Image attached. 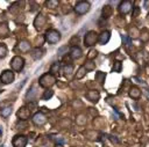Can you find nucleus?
<instances>
[{"label":"nucleus","mask_w":149,"mask_h":147,"mask_svg":"<svg viewBox=\"0 0 149 147\" xmlns=\"http://www.w3.org/2000/svg\"><path fill=\"white\" fill-rule=\"evenodd\" d=\"M58 1L57 0H48L47 2H45V6H47V8H50V9H54V8H56L57 6H58Z\"/></svg>","instance_id":"c756f323"},{"label":"nucleus","mask_w":149,"mask_h":147,"mask_svg":"<svg viewBox=\"0 0 149 147\" xmlns=\"http://www.w3.org/2000/svg\"><path fill=\"white\" fill-rule=\"evenodd\" d=\"M97 56H98V51H97L95 49H92V50H90V52H88V54H87V59H88V60H92V59H94Z\"/></svg>","instance_id":"c9c22d12"},{"label":"nucleus","mask_w":149,"mask_h":147,"mask_svg":"<svg viewBox=\"0 0 149 147\" xmlns=\"http://www.w3.org/2000/svg\"><path fill=\"white\" fill-rule=\"evenodd\" d=\"M16 49H17L20 52H23V53H24V52H28V51L30 50V43H29L27 39H22V41L19 42Z\"/></svg>","instance_id":"2eb2a0df"},{"label":"nucleus","mask_w":149,"mask_h":147,"mask_svg":"<svg viewBox=\"0 0 149 147\" xmlns=\"http://www.w3.org/2000/svg\"><path fill=\"white\" fill-rule=\"evenodd\" d=\"M85 123H86V117L84 113H79L76 116V124L77 125L83 126V125H85Z\"/></svg>","instance_id":"b1692460"},{"label":"nucleus","mask_w":149,"mask_h":147,"mask_svg":"<svg viewBox=\"0 0 149 147\" xmlns=\"http://www.w3.org/2000/svg\"><path fill=\"white\" fill-rule=\"evenodd\" d=\"M88 112H90L92 116H97V115H98V111H97L95 109H93V108H88Z\"/></svg>","instance_id":"a19ab883"},{"label":"nucleus","mask_w":149,"mask_h":147,"mask_svg":"<svg viewBox=\"0 0 149 147\" xmlns=\"http://www.w3.org/2000/svg\"><path fill=\"white\" fill-rule=\"evenodd\" d=\"M85 135H86V138H88L90 140H93V141H98L101 138V133L98 131H87L85 133Z\"/></svg>","instance_id":"aec40b11"},{"label":"nucleus","mask_w":149,"mask_h":147,"mask_svg":"<svg viewBox=\"0 0 149 147\" xmlns=\"http://www.w3.org/2000/svg\"><path fill=\"white\" fill-rule=\"evenodd\" d=\"M38 83L43 88H50L51 86H54L56 83V78L51 73H45V74L41 75V78L38 79Z\"/></svg>","instance_id":"f03ea898"},{"label":"nucleus","mask_w":149,"mask_h":147,"mask_svg":"<svg viewBox=\"0 0 149 147\" xmlns=\"http://www.w3.org/2000/svg\"><path fill=\"white\" fill-rule=\"evenodd\" d=\"M35 88H36V86L33 84L31 88H30V90H29V91L27 93V95H26V98H27V100H28V98L31 100L33 97H35V95H36V90H35Z\"/></svg>","instance_id":"7c9ffc66"},{"label":"nucleus","mask_w":149,"mask_h":147,"mask_svg":"<svg viewBox=\"0 0 149 147\" xmlns=\"http://www.w3.org/2000/svg\"><path fill=\"white\" fill-rule=\"evenodd\" d=\"M83 66L85 67V69H86L87 72H91V71H93V69L95 68V64H94V61H92V60H87Z\"/></svg>","instance_id":"bb28decb"},{"label":"nucleus","mask_w":149,"mask_h":147,"mask_svg":"<svg viewBox=\"0 0 149 147\" xmlns=\"http://www.w3.org/2000/svg\"><path fill=\"white\" fill-rule=\"evenodd\" d=\"M97 42H98V34L94 30H90L85 34V37H84L85 46H93Z\"/></svg>","instance_id":"39448f33"},{"label":"nucleus","mask_w":149,"mask_h":147,"mask_svg":"<svg viewBox=\"0 0 149 147\" xmlns=\"http://www.w3.org/2000/svg\"><path fill=\"white\" fill-rule=\"evenodd\" d=\"M122 69V63L119 61V60H115L113 63V66H112V72H115V73H120Z\"/></svg>","instance_id":"393cba45"},{"label":"nucleus","mask_w":149,"mask_h":147,"mask_svg":"<svg viewBox=\"0 0 149 147\" xmlns=\"http://www.w3.org/2000/svg\"><path fill=\"white\" fill-rule=\"evenodd\" d=\"M86 73H87V71L85 69V67H84V66H79V68H78L77 72H76V79H77V80L83 79V78L86 75Z\"/></svg>","instance_id":"4be33fe9"},{"label":"nucleus","mask_w":149,"mask_h":147,"mask_svg":"<svg viewBox=\"0 0 149 147\" xmlns=\"http://www.w3.org/2000/svg\"><path fill=\"white\" fill-rule=\"evenodd\" d=\"M55 147H64V146H63L62 144H56V146H55Z\"/></svg>","instance_id":"79ce46f5"},{"label":"nucleus","mask_w":149,"mask_h":147,"mask_svg":"<svg viewBox=\"0 0 149 147\" xmlns=\"http://www.w3.org/2000/svg\"><path fill=\"white\" fill-rule=\"evenodd\" d=\"M69 56L71 57V59H79V58L83 56V50H81L79 46H77V45L71 46V49H70V54H69Z\"/></svg>","instance_id":"4468645a"},{"label":"nucleus","mask_w":149,"mask_h":147,"mask_svg":"<svg viewBox=\"0 0 149 147\" xmlns=\"http://www.w3.org/2000/svg\"><path fill=\"white\" fill-rule=\"evenodd\" d=\"M109 39H111V31L109 30H104L100 32V35H98V42L101 45L107 44Z\"/></svg>","instance_id":"ddd939ff"},{"label":"nucleus","mask_w":149,"mask_h":147,"mask_svg":"<svg viewBox=\"0 0 149 147\" xmlns=\"http://www.w3.org/2000/svg\"><path fill=\"white\" fill-rule=\"evenodd\" d=\"M129 37H132V38H137L139 37V35H140V30L137 29V28H132L130 30H129Z\"/></svg>","instance_id":"473e14b6"},{"label":"nucleus","mask_w":149,"mask_h":147,"mask_svg":"<svg viewBox=\"0 0 149 147\" xmlns=\"http://www.w3.org/2000/svg\"><path fill=\"white\" fill-rule=\"evenodd\" d=\"M140 13H141V8L139 6H134L133 9H132V16L133 17H136V16H139Z\"/></svg>","instance_id":"e433bc0d"},{"label":"nucleus","mask_w":149,"mask_h":147,"mask_svg":"<svg viewBox=\"0 0 149 147\" xmlns=\"http://www.w3.org/2000/svg\"><path fill=\"white\" fill-rule=\"evenodd\" d=\"M10 68L14 71V72H21L24 67V59L20 56H14L10 60Z\"/></svg>","instance_id":"7ed1b4c3"},{"label":"nucleus","mask_w":149,"mask_h":147,"mask_svg":"<svg viewBox=\"0 0 149 147\" xmlns=\"http://www.w3.org/2000/svg\"><path fill=\"white\" fill-rule=\"evenodd\" d=\"M52 96H54V90L47 89V90H44V93H43V95H42V100L47 101V100H50Z\"/></svg>","instance_id":"cd10ccee"},{"label":"nucleus","mask_w":149,"mask_h":147,"mask_svg":"<svg viewBox=\"0 0 149 147\" xmlns=\"http://www.w3.org/2000/svg\"><path fill=\"white\" fill-rule=\"evenodd\" d=\"M9 35H10V31H9V28H8L7 23L0 22V37L1 38H6Z\"/></svg>","instance_id":"a211bd4d"},{"label":"nucleus","mask_w":149,"mask_h":147,"mask_svg":"<svg viewBox=\"0 0 149 147\" xmlns=\"http://www.w3.org/2000/svg\"><path fill=\"white\" fill-rule=\"evenodd\" d=\"M61 38H62L61 32L58 30H56V29H50L44 35V39L49 44H57L61 41Z\"/></svg>","instance_id":"f257e3e1"},{"label":"nucleus","mask_w":149,"mask_h":147,"mask_svg":"<svg viewBox=\"0 0 149 147\" xmlns=\"http://www.w3.org/2000/svg\"><path fill=\"white\" fill-rule=\"evenodd\" d=\"M33 123L37 126H42L47 123V117L43 112H36L34 116H33Z\"/></svg>","instance_id":"1a4fd4ad"},{"label":"nucleus","mask_w":149,"mask_h":147,"mask_svg":"<svg viewBox=\"0 0 149 147\" xmlns=\"http://www.w3.org/2000/svg\"><path fill=\"white\" fill-rule=\"evenodd\" d=\"M44 53H45V51H44L42 47H35V49L31 51L30 56H31V58H33V59L38 60V59H41V58L44 56Z\"/></svg>","instance_id":"dca6fc26"},{"label":"nucleus","mask_w":149,"mask_h":147,"mask_svg":"<svg viewBox=\"0 0 149 147\" xmlns=\"http://www.w3.org/2000/svg\"><path fill=\"white\" fill-rule=\"evenodd\" d=\"M27 108H28V109L30 110V112H31L33 110H35V109L37 108V102H36V101H31V102H29Z\"/></svg>","instance_id":"4c0bfd02"},{"label":"nucleus","mask_w":149,"mask_h":147,"mask_svg":"<svg viewBox=\"0 0 149 147\" xmlns=\"http://www.w3.org/2000/svg\"><path fill=\"white\" fill-rule=\"evenodd\" d=\"M94 79L97 82L99 83H104L105 82V79H106V73L105 72H101V71H98L94 75Z\"/></svg>","instance_id":"412c9836"},{"label":"nucleus","mask_w":149,"mask_h":147,"mask_svg":"<svg viewBox=\"0 0 149 147\" xmlns=\"http://www.w3.org/2000/svg\"><path fill=\"white\" fill-rule=\"evenodd\" d=\"M30 110L27 108V106H22L17 111H16V117L20 119V120H27L29 117H30Z\"/></svg>","instance_id":"9b49d317"},{"label":"nucleus","mask_w":149,"mask_h":147,"mask_svg":"<svg viewBox=\"0 0 149 147\" xmlns=\"http://www.w3.org/2000/svg\"><path fill=\"white\" fill-rule=\"evenodd\" d=\"M140 35H141V41L142 42H148L149 41V31H148V29H142Z\"/></svg>","instance_id":"c85d7f7f"},{"label":"nucleus","mask_w":149,"mask_h":147,"mask_svg":"<svg viewBox=\"0 0 149 147\" xmlns=\"http://www.w3.org/2000/svg\"><path fill=\"white\" fill-rule=\"evenodd\" d=\"M51 139H54L57 144H62V145H63V142H64V139H63L62 137H59V135H52Z\"/></svg>","instance_id":"58836bf2"},{"label":"nucleus","mask_w":149,"mask_h":147,"mask_svg":"<svg viewBox=\"0 0 149 147\" xmlns=\"http://www.w3.org/2000/svg\"><path fill=\"white\" fill-rule=\"evenodd\" d=\"M85 97L90 101V102H92V103H98L99 102V100H100V94H99V91L98 90H88L86 94H85Z\"/></svg>","instance_id":"f8f14e48"},{"label":"nucleus","mask_w":149,"mask_h":147,"mask_svg":"<svg viewBox=\"0 0 149 147\" xmlns=\"http://www.w3.org/2000/svg\"><path fill=\"white\" fill-rule=\"evenodd\" d=\"M90 8H91V5H90L88 1H78V2L74 5V7H73L76 14H78V15H84V14H86V13L90 10Z\"/></svg>","instance_id":"20e7f679"},{"label":"nucleus","mask_w":149,"mask_h":147,"mask_svg":"<svg viewBox=\"0 0 149 147\" xmlns=\"http://www.w3.org/2000/svg\"><path fill=\"white\" fill-rule=\"evenodd\" d=\"M7 56V46L3 43H0V59L5 58Z\"/></svg>","instance_id":"2f4dec72"},{"label":"nucleus","mask_w":149,"mask_h":147,"mask_svg":"<svg viewBox=\"0 0 149 147\" xmlns=\"http://www.w3.org/2000/svg\"><path fill=\"white\" fill-rule=\"evenodd\" d=\"M14 81V73L10 69H5L2 71L1 75H0V82L3 84H9Z\"/></svg>","instance_id":"0eeeda50"},{"label":"nucleus","mask_w":149,"mask_h":147,"mask_svg":"<svg viewBox=\"0 0 149 147\" xmlns=\"http://www.w3.org/2000/svg\"><path fill=\"white\" fill-rule=\"evenodd\" d=\"M44 42H45V39H44V36H42V35H40V36H37V37L35 38V45H36L37 47H40Z\"/></svg>","instance_id":"72a5a7b5"},{"label":"nucleus","mask_w":149,"mask_h":147,"mask_svg":"<svg viewBox=\"0 0 149 147\" xmlns=\"http://www.w3.org/2000/svg\"><path fill=\"white\" fill-rule=\"evenodd\" d=\"M10 113H12V106H6L0 110V115L3 118H7L8 116H10Z\"/></svg>","instance_id":"a878e982"},{"label":"nucleus","mask_w":149,"mask_h":147,"mask_svg":"<svg viewBox=\"0 0 149 147\" xmlns=\"http://www.w3.org/2000/svg\"><path fill=\"white\" fill-rule=\"evenodd\" d=\"M45 16L42 14V13H40V14H37V16L35 17V20H34V27H35V29L36 30H41L44 25H45Z\"/></svg>","instance_id":"9d476101"},{"label":"nucleus","mask_w":149,"mask_h":147,"mask_svg":"<svg viewBox=\"0 0 149 147\" xmlns=\"http://www.w3.org/2000/svg\"><path fill=\"white\" fill-rule=\"evenodd\" d=\"M133 7H134V5H133L132 1H128V0L121 1L119 3V12H120L121 15H126V14H128L133 9Z\"/></svg>","instance_id":"6e6552de"},{"label":"nucleus","mask_w":149,"mask_h":147,"mask_svg":"<svg viewBox=\"0 0 149 147\" xmlns=\"http://www.w3.org/2000/svg\"><path fill=\"white\" fill-rule=\"evenodd\" d=\"M129 96L134 100H139L141 97V89L136 86H132L129 88Z\"/></svg>","instance_id":"f3484780"},{"label":"nucleus","mask_w":149,"mask_h":147,"mask_svg":"<svg viewBox=\"0 0 149 147\" xmlns=\"http://www.w3.org/2000/svg\"><path fill=\"white\" fill-rule=\"evenodd\" d=\"M28 142V138L23 134H16L12 139V145L13 147H26Z\"/></svg>","instance_id":"423d86ee"},{"label":"nucleus","mask_w":149,"mask_h":147,"mask_svg":"<svg viewBox=\"0 0 149 147\" xmlns=\"http://www.w3.org/2000/svg\"><path fill=\"white\" fill-rule=\"evenodd\" d=\"M113 15V7L108 6V5H105L101 9V17L102 19H108Z\"/></svg>","instance_id":"6ab92c4d"},{"label":"nucleus","mask_w":149,"mask_h":147,"mask_svg":"<svg viewBox=\"0 0 149 147\" xmlns=\"http://www.w3.org/2000/svg\"><path fill=\"white\" fill-rule=\"evenodd\" d=\"M62 71H63L64 76H65V78H69V76H71V74H72V72H73V66H72L71 64H70V65H65Z\"/></svg>","instance_id":"5701e85b"},{"label":"nucleus","mask_w":149,"mask_h":147,"mask_svg":"<svg viewBox=\"0 0 149 147\" xmlns=\"http://www.w3.org/2000/svg\"><path fill=\"white\" fill-rule=\"evenodd\" d=\"M58 69H59V63L56 61V63H54V64L51 65V67H50V72H51V74L54 75L55 73L58 72Z\"/></svg>","instance_id":"f704fd0d"},{"label":"nucleus","mask_w":149,"mask_h":147,"mask_svg":"<svg viewBox=\"0 0 149 147\" xmlns=\"http://www.w3.org/2000/svg\"><path fill=\"white\" fill-rule=\"evenodd\" d=\"M68 49H69L68 46H62V47H61V49L58 50V54H59V56H63V54H64L63 52H65V53H66V51H68Z\"/></svg>","instance_id":"ea45409f"}]
</instances>
